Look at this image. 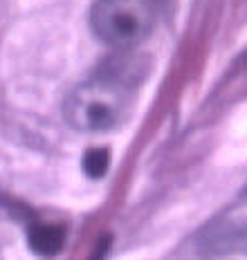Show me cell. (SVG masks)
Masks as SVG:
<instances>
[{"mask_svg":"<svg viewBox=\"0 0 247 260\" xmlns=\"http://www.w3.org/2000/svg\"><path fill=\"white\" fill-rule=\"evenodd\" d=\"M131 104V83L112 72H104L70 92L63 115L79 133H110L123 123Z\"/></svg>","mask_w":247,"mask_h":260,"instance_id":"cell-1","label":"cell"},{"mask_svg":"<svg viewBox=\"0 0 247 260\" xmlns=\"http://www.w3.org/2000/svg\"><path fill=\"white\" fill-rule=\"evenodd\" d=\"M158 0H97L90 12V27L97 39L128 50L153 31Z\"/></svg>","mask_w":247,"mask_h":260,"instance_id":"cell-2","label":"cell"},{"mask_svg":"<svg viewBox=\"0 0 247 260\" xmlns=\"http://www.w3.org/2000/svg\"><path fill=\"white\" fill-rule=\"evenodd\" d=\"M198 247L207 253L247 251V220H223L209 226L198 240Z\"/></svg>","mask_w":247,"mask_h":260,"instance_id":"cell-3","label":"cell"},{"mask_svg":"<svg viewBox=\"0 0 247 260\" xmlns=\"http://www.w3.org/2000/svg\"><path fill=\"white\" fill-rule=\"evenodd\" d=\"M66 242V234L61 226H52V224H36L29 231V247L34 249L39 256H56L63 249Z\"/></svg>","mask_w":247,"mask_h":260,"instance_id":"cell-4","label":"cell"},{"mask_svg":"<svg viewBox=\"0 0 247 260\" xmlns=\"http://www.w3.org/2000/svg\"><path fill=\"white\" fill-rule=\"evenodd\" d=\"M110 169V153L106 148H92L83 157V171L90 180H101Z\"/></svg>","mask_w":247,"mask_h":260,"instance_id":"cell-5","label":"cell"}]
</instances>
